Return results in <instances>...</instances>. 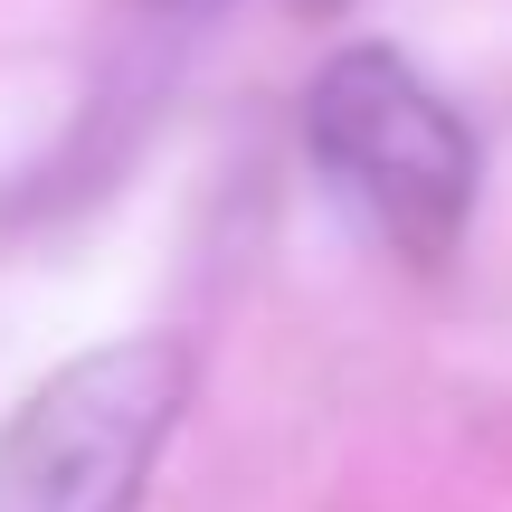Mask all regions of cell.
Segmentation results:
<instances>
[{"label":"cell","mask_w":512,"mask_h":512,"mask_svg":"<svg viewBox=\"0 0 512 512\" xmlns=\"http://www.w3.org/2000/svg\"><path fill=\"white\" fill-rule=\"evenodd\" d=\"M313 171L380 228L399 266L437 275L475 219V133L465 114L408 67L399 48H332L304 86Z\"/></svg>","instance_id":"obj_1"},{"label":"cell","mask_w":512,"mask_h":512,"mask_svg":"<svg viewBox=\"0 0 512 512\" xmlns=\"http://www.w3.org/2000/svg\"><path fill=\"white\" fill-rule=\"evenodd\" d=\"M181 332H124L76 351L0 418V512H133L190 408Z\"/></svg>","instance_id":"obj_2"},{"label":"cell","mask_w":512,"mask_h":512,"mask_svg":"<svg viewBox=\"0 0 512 512\" xmlns=\"http://www.w3.org/2000/svg\"><path fill=\"white\" fill-rule=\"evenodd\" d=\"M162 10H219V0H162Z\"/></svg>","instance_id":"obj_3"}]
</instances>
